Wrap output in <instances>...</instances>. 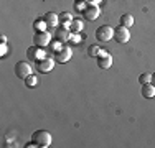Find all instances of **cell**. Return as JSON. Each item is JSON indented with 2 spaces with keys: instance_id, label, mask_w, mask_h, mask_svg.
<instances>
[{
  "instance_id": "obj_1",
  "label": "cell",
  "mask_w": 155,
  "mask_h": 148,
  "mask_svg": "<svg viewBox=\"0 0 155 148\" xmlns=\"http://www.w3.org/2000/svg\"><path fill=\"white\" fill-rule=\"evenodd\" d=\"M31 142L40 148H46V146L51 145V135H50V132H46V130H36V132H33V135H31Z\"/></svg>"
},
{
  "instance_id": "obj_8",
  "label": "cell",
  "mask_w": 155,
  "mask_h": 148,
  "mask_svg": "<svg viewBox=\"0 0 155 148\" xmlns=\"http://www.w3.org/2000/svg\"><path fill=\"white\" fill-rule=\"evenodd\" d=\"M69 58H71V48L69 46H61L54 53V61L56 63H66Z\"/></svg>"
},
{
  "instance_id": "obj_7",
  "label": "cell",
  "mask_w": 155,
  "mask_h": 148,
  "mask_svg": "<svg viewBox=\"0 0 155 148\" xmlns=\"http://www.w3.org/2000/svg\"><path fill=\"white\" fill-rule=\"evenodd\" d=\"M97 66L101 69H109L112 66V56L106 50H101V54L97 56Z\"/></svg>"
},
{
  "instance_id": "obj_12",
  "label": "cell",
  "mask_w": 155,
  "mask_h": 148,
  "mask_svg": "<svg viewBox=\"0 0 155 148\" xmlns=\"http://www.w3.org/2000/svg\"><path fill=\"white\" fill-rule=\"evenodd\" d=\"M142 95L145 99H152V97H155V86L152 82H149V84H142Z\"/></svg>"
},
{
  "instance_id": "obj_14",
  "label": "cell",
  "mask_w": 155,
  "mask_h": 148,
  "mask_svg": "<svg viewBox=\"0 0 155 148\" xmlns=\"http://www.w3.org/2000/svg\"><path fill=\"white\" fill-rule=\"evenodd\" d=\"M120 25H122V27H125V28H130L132 25H134V17H132V15H129V13H124L122 17H120Z\"/></svg>"
},
{
  "instance_id": "obj_20",
  "label": "cell",
  "mask_w": 155,
  "mask_h": 148,
  "mask_svg": "<svg viewBox=\"0 0 155 148\" xmlns=\"http://www.w3.org/2000/svg\"><path fill=\"white\" fill-rule=\"evenodd\" d=\"M68 41H71V43H81V36L78 35V33H74V35H71L69 36V40Z\"/></svg>"
},
{
  "instance_id": "obj_3",
  "label": "cell",
  "mask_w": 155,
  "mask_h": 148,
  "mask_svg": "<svg viewBox=\"0 0 155 148\" xmlns=\"http://www.w3.org/2000/svg\"><path fill=\"white\" fill-rule=\"evenodd\" d=\"M31 66L28 64L27 61H18L15 64V76L18 79H25V77H28L31 74Z\"/></svg>"
},
{
  "instance_id": "obj_25",
  "label": "cell",
  "mask_w": 155,
  "mask_h": 148,
  "mask_svg": "<svg viewBox=\"0 0 155 148\" xmlns=\"http://www.w3.org/2000/svg\"><path fill=\"white\" fill-rule=\"evenodd\" d=\"M152 84L155 86V74H152Z\"/></svg>"
},
{
  "instance_id": "obj_18",
  "label": "cell",
  "mask_w": 155,
  "mask_h": 148,
  "mask_svg": "<svg viewBox=\"0 0 155 148\" xmlns=\"http://www.w3.org/2000/svg\"><path fill=\"white\" fill-rule=\"evenodd\" d=\"M60 21L63 23V27H68V25H69V23H71V21H73V18L69 17L68 13H63L61 17H60Z\"/></svg>"
},
{
  "instance_id": "obj_6",
  "label": "cell",
  "mask_w": 155,
  "mask_h": 148,
  "mask_svg": "<svg viewBox=\"0 0 155 148\" xmlns=\"http://www.w3.org/2000/svg\"><path fill=\"white\" fill-rule=\"evenodd\" d=\"M33 41H35V44L38 48H43V46H46V44H50L51 36H50V33H48L46 30H43V31H36Z\"/></svg>"
},
{
  "instance_id": "obj_23",
  "label": "cell",
  "mask_w": 155,
  "mask_h": 148,
  "mask_svg": "<svg viewBox=\"0 0 155 148\" xmlns=\"http://www.w3.org/2000/svg\"><path fill=\"white\" fill-rule=\"evenodd\" d=\"M0 43H7V38H5V35H2V36H0Z\"/></svg>"
},
{
  "instance_id": "obj_4",
  "label": "cell",
  "mask_w": 155,
  "mask_h": 148,
  "mask_svg": "<svg viewBox=\"0 0 155 148\" xmlns=\"http://www.w3.org/2000/svg\"><path fill=\"white\" fill-rule=\"evenodd\" d=\"M81 13H83V17L86 18V20L93 21V20H96V18L99 17L101 12H99V7L96 5V3H86V7L81 10Z\"/></svg>"
},
{
  "instance_id": "obj_2",
  "label": "cell",
  "mask_w": 155,
  "mask_h": 148,
  "mask_svg": "<svg viewBox=\"0 0 155 148\" xmlns=\"http://www.w3.org/2000/svg\"><path fill=\"white\" fill-rule=\"evenodd\" d=\"M114 38V28H110L109 25H102L96 30V40L99 41H110Z\"/></svg>"
},
{
  "instance_id": "obj_15",
  "label": "cell",
  "mask_w": 155,
  "mask_h": 148,
  "mask_svg": "<svg viewBox=\"0 0 155 148\" xmlns=\"http://www.w3.org/2000/svg\"><path fill=\"white\" fill-rule=\"evenodd\" d=\"M25 84H27V87H35L36 84H38V77L36 76H33V74H30L28 77H25Z\"/></svg>"
},
{
  "instance_id": "obj_26",
  "label": "cell",
  "mask_w": 155,
  "mask_h": 148,
  "mask_svg": "<svg viewBox=\"0 0 155 148\" xmlns=\"http://www.w3.org/2000/svg\"><path fill=\"white\" fill-rule=\"evenodd\" d=\"M81 2H86V0H76V3H81Z\"/></svg>"
},
{
  "instance_id": "obj_24",
  "label": "cell",
  "mask_w": 155,
  "mask_h": 148,
  "mask_svg": "<svg viewBox=\"0 0 155 148\" xmlns=\"http://www.w3.org/2000/svg\"><path fill=\"white\" fill-rule=\"evenodd\" d=\"M25 146H27V148H31V146H36V145H35V143H33V142H30V143H27V145H25Z\"/></svg>"
},
{
  "instance_id": "obj_10",
  "label": "cell",
  "mask_w": 155,
  "mask_h": 148,
  "mask_svg": "<svg viewBox=\"0 0 155 148\" xmlns=\"http://www.w3.org/2000/svg\"><path fill=\"white\" fill-rule=\"evenodd\" d=\"M54 66V61L50 58H41L36 61V69H38L40 72H50L51 69H53Z\"/></svg>"
},
{
  "instance_id": "obj_16",
  "label": "cell",
  "mask_w": 155,
  "mask_h": 148,
  "mask_svg": "<svg viewBox=\"0 0 155 148\" xmlns=\"http://www.w3.org/2000/svg\"><path fill=\"white\" fill-rule=\"evenodd\" d=\"M87 53H89V56L97 58L99 54H101V48H99V46H96V44H91V46L87 48Z\"/></svg>"
},
{
  "instance_id": "obj_21",
  "label": "cell",
  "mask_w": 155,
  "mask_h": 148,
  "mask_svg": "<svg viewBox=\"0 0 155 148\" xmlns=\"http://www.w3.org/2000/svg\"><path fill=\"white\" fill-rule=\"evenodd\" d=\"M0 51H2V53H0L2 56H5V54H7V44H5V43H2V46H0Z\"/></svg>"
},
{
  "instance_id": "obj_11",
  "label": "cell",
  "mask_w": 155,
  "mask_h": 148,
  "mask_svg": "<svg viewBox=\"0 0 155 148\" xmlns=\"http://www.w3.org/2000/svg\"><path fill=\"white\" fill-rule=\"evenodd\" d=\"M58 21H60V17H58L56 13H53V12L46 13L45 17H43V23H45L46 27H50V28L56 27V25H58Z\"/></svg>"
},
{
  "instance_id": "obj_19",
  "label": "cell",
  "mask_w": 155,
  "mask_h": 148,
  "mask_svg": "<svg viewBox=\"0 0 155 148\" xmlns=\"http://www.w3.org/2000/svg\"><path fill=\"white\" fill-rule=\"evenodd\" d=\"M36 48H38V46H36V44H35V46L28 48V51H27L28 58H30V59H33V61H36V54H35V51H38V50H36Z\"/></svg>"
},
{
  "instance_id": "obj_13",
  "label": "cell",
  "mask_w": 155,
  "mask_h": 148,
  "mask_svg": "<svg viewBox=\"0 0 155 148\" xmlns=\"http://www.w3.org/2000/svg\"><path fill=\"white\" fill-rule=\"evenodd\" d=\"M68 30L71 33H79L81 30H83V21L81 20H73L71 23L68 25Z\"/></svg>"
},
{
  "instance_id": "obj_17",
  "label": "cell",
  "mask_w": 155,
  "mask_h": 148,
  "mask_svg": "<svg viewBox=\"0 0 155 148\" xmlns=\"http://www.w3.org/2000/svg\"><path fill=\"white\" fill-rule=\"evenodd\" d=\"M139 82H140V84H149V82H152V74H149V72L140 74V76H139Z\"/></svg>"
},
{
  "instance_id": "obj_22",
  "label": "cell",
  "mask_w": 155,
  "mask_h": 148,
  "mask_svg": "<svg viewBox=\"0 0 155 148\" xmlns=\"http://www.w3.org/2000/svg\"><path fill=\"white\" fill-rule=\"evenodd\" d=\"M99 2H102V0H86V3H96V5H97Z\"/></svg>"
},
{
  "instance_id": "obj_9",
  "label": "cell",
  "mask_w": 155,
  "mask_h": 148,
  "mask_svg": "<svg viewBox=\"0 0 155 148\" xmlns=\"http://www.w3.org/2000/svg\"><path fill=\"white\" fill-rule=\"evenodd\" d=\"M71 36V31L68 30V27H58L56 31H54V41L56 43H64L69 40Z\"/></svg>"
},
{
  "instance_id": "obj_5",
  "label": "cell",
  "mask_w": 155,
  "mask_h": 148,
  "mask_svg": "<svg viewBox=\"0 0 155 148\" xmlns=\"http://www.w3.org/2000/svg\"><path fill=\"white\" fill-rule=\"evenodd\" d=\"M114 38H116L117 43H127L129 40H130V33H129V28L122 27V25L116 27V30H114Z\"/></svg>"
}]
</instances>
